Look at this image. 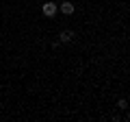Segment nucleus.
I'll return each mask as SVG.
<instances>
[{
	"mask_svg": "<svg viewBox=\"0 0 130 122\" xmlns=\"http://www.w3.org/2000/svg\"><path fill=\"white\" fill-rule=\"evenodd\" d=\"M41 11H43V15H48V18H54V15H56V11H59V7H56L54 2H43Z\"/></svg>",
	"mask_w": 130,
	"mask_h": 122,
	"instance_id": "obj_1",
	"label": "nucleus"
},
{
	"mask_svg": "<svg viewBox=\"0 0 130 122\" xmlns=\"http://www.w3.org/2000/svg\"><path fill=\"white\" fill-rule=\"evenodd\" d=\"M117 107H119V109H128V100H126V98H121L119 103H117Z\"/></svg>",
	"mask_w": 130,
	"mask_h": 122,
	"instance_id": "obj_4",
	"label": "nucleus"
},
{
	"mask_svg": "<svg viewBox=\"0 0 130 122\" xmlns=\"http://www.w3.org/2000/svg\"><path fill=\"white\" fill-rule=\"evenodd\" d=\"M59 37H61V42H63V44H70L72 39H74V33H72V31H63Z\"/></svg>",
	"mask_w": 130,
	"mask_h": 122,
	"instance_id": "obj_3",
	"label": "nucleus"
},
{
	"mask_svg": "<svg viewBox=\"0 0 130 122\" xmlns=\"http://www.w3.org/2000/svg\"><path fill=\"white\" fill-rule=\"evenodd\" d=\"M59 9H61L63 15H72V13H74V5H72V2H61Z\"/></svg>",
	"mask_w": 130,
	"mask_h": 122,
	"instance_id": "obj_2",
	"label": "nucleus"
}]
</instances>
